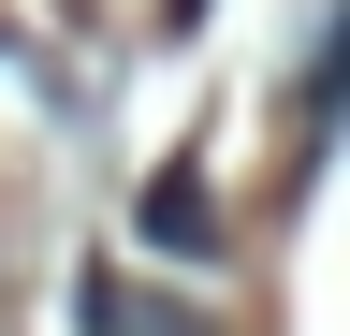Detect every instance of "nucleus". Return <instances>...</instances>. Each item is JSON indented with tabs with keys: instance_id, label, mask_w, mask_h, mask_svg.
<instances>
[{
	"instance_id": "f257e3e1",
	"label": "nucleus",
	"mask_w": 350,
	"mask_h": 336,
	"mask_svg": "<svg viewBox=\"0 0 350 336\" xmlns=\"http://www.w3.org/2000/svg\"><path fill=\"white\" fill-rule=\"evenodd\" d=\"M88 322H103V336H204V307H175V292H131V278H88Z\"/></svg>"
},
{
	"instance_id": "f03ea898",
	"label": "nucleus",
	"mask_w": 350,
	"mask_h": 336,
	"mask_svg": "<svg viewBox=\"0 0 350 336\" xmlns=\"http://www.w3.org/2000/svg\"><path fill=\"white\" fill-rule=\"evenodd\" d=\"M146 234H161V248H190V263L219 248V220H204V176H190V161H175V176L146 190Z\"/></svg>"
},
{
	"instance_id": "7ed1b4c3",
	"label": "nucleus",
	"mask_w": 350,
	"mask_h": 336,
	"mask_svg": "<svg viewBox=\"0 0 350 336\" xmlns=\"http://www.w3.org/2000/svg\"><path fill=\"white\" fill-rule=\"evenodd\" d=\"M161 15H204V0H161Z\"/></svg>"
}]
</instances>
